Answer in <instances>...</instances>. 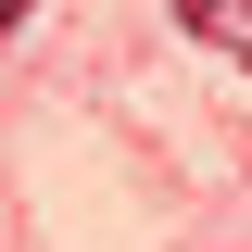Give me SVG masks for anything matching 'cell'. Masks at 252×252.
<instances>
[{"instance_id":"1","label":"cell","mask_w":252,"mask_h":252,"mask_svg":"<svg viewBox=\"0 0 252 252\" xmlns=\"http://www.w3.org/2000/svg\"><path fill=\"white\" fill-rule=\"evenodd\" d=\"M177 26L202 38V51H227V63H252V0H177Z\"/></svg>"},{"instance_id":"2","label":"cell","mask_w":252,"mask_h":252,"mask_svg":"<svg viewBox=\"0 0 252 252\" xmlns=\"http://www.w3.org/2000/svg\"><path fill=\"white\" fill-rule=\"evenodd\" d=\"M26 13H38V0H0V38H13V26H26Z\"/></svg>"}]
</instances>
